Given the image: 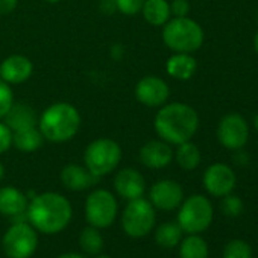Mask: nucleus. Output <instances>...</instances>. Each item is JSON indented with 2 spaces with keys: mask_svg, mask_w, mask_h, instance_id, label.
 Instances as JSON below:
<instances>
[{
  "mask_svg": "<svg viewBox=\"0 0 258 258\" xmlns=\"http://www.w3.org/2000/svg\"><path fill=\"white\" fill-rule=\"evenodd\" d=\"M155 133L169 145L190 142L199 129V115L187 103H164L154 118Z\"/></svg>",
  "mask_w": 258,
  "mask_h": 258,
  "instance_id": "obj_1",
  "label": "nucleus"
},
{
  "mask_svg": "<svg viewBox=\"0 0 258 258\" xmlns=\"http://www.w3.org/2000/svg\"><path fill=\"white\" fill-rule=\"evenodd\" d=\"M28 220L43 234H58L72 220V205L59 193L47 191L37 195L28 205Z\"/></svg>",
  "mask_w": 258,
  "mask_h": 258,
  "instance_id": "obj_2",
  "label": "nucleus"
},
{
  "mask_svg": "<svg viewBox=\"0 0 258 258\" xmlns=\"http://www.w3.org/2000/svg\"><path fill=\"white\" fill-rule=\"evenodd\" d=\"M81 127V114L72 103L58 102L47 106L38 117V129L44 140L66 143L72 140Z\"/></svg>",
  "mask_w": 258,
  "mask_h": 258,
  "instance_id": "obj_3",
  "label": "nucleus"
},
{
  "mask_svg": "<svg viewBox=\"0 0 258 258\" xmlns=\"http://www.w3.org/2000/svg\"><path fill=\"white\" fill-rule=\"evenodd\" d=\"M163 41L175 53H193L204 43V31L188 17H175L164 25Z\"/></svg>",
  "mask_w": 258,
  "mask_h": 258,
  "instance_id": "obj_4",
  "label": "nucleus"
},
{
  "mask_svg": "<svg viewBox=\"0 0 258 258\" xmlns=\"http://www.w3.org/2000/svg\"><path fill=\"white\" fill-rule=\"evenodd\" d=\"M121 160V148L111 139H97L91 142L84 152L85 167L96 176L111 173Z\"/></svg>",
  "mask_w": 258,
  "mask_h": 258,
  "instance_id": "obj_5",
  "label": "nucleus"
},
{
  "mask_svg": "<svg viewBox=\"0 0 258 258\" xmlns=\"http://www.w3.org/2000/svg\"><path fill=\"white\" fill-rule=\"evenodd\" d=\"M154 226L155 208L151 204V201L137 198L127 202L121 216V228L129 237L142 238L148 235Z\"/></svg>",
  "mask_w": 258,
  "mask_h": 258,
  "instance_id": "obj_6",
  "label": "nucleus"
},
{
  "mask_svg": "<svg viewBox=\"0 0 258 258\" xmlns=\"http://www.w3.org/2000/svg\"><path fill=\"white\" fill-rule=\"evenodd\" d=\"M178 225L188 234H199L213 222L211 202L202 195H193L179 205Z\"/></svg>",
  "mask_w": 258,
  "mask_h": 258,
  "instance_id": "obj_7",
  "label": "nucleus"
},
{
  "mask_svg": "<svg viewBox=\"0 0 258 258\" xmlns=\"http://www.w3.org/2000/svg\"><path fill=\"white\" fill-rule=\"evenodd\" d=\"M117 210L118 207L114 195L105 188L91 191L85 201V219L91 226L97 229L111 226L115 220Z\"/></svg>",
  "mask_w": 258,
  "mask_h": 258,
  "instance_id": "obj_8",
  "label": "nucleus"
},
{
  "mask_svg": "<svg viewBox=\"0 0 258 258\" xmlns=\"http://www.w3.org/2000/svg\"><path fill=\"white\" fill-rule=\"evenodd\" d=\"M2 246L8 258H31L38 246V235L32 225L14 223L4 235Z\"/></svg>",
  "mask_w": 258,
  "mask_h": 258,
  "instance_id": "obj_9",
  "label": "nucleus"
},
{
  "mask_svg": "<svg viewBox=\"0 0 258 258\" xmlns=\"http://www.w3.org/2000/svg\"><path fill=\"white\" fill-rule=\"evenodd\" d=\"M217 139L229 151H240L249 140V126L243 115L226 114L217 126Z\"/></svg>",
  "mask_w": 258,
  "mask_h": 258,
  "instance_id": "obj_10",
  "label": "nucleus"
},
{
  "mask_svg": "<svg viewBox=\"0 0 258 258\" xmlns=\"http://www.w3.org/2000/svg\"><path fill=\"white\" fill-rule=\"evenodd\" d=\"M170 96V88L167 82L158 76H145L139 81L136 87V97L140 103L149 108L163 106Z\"/></svg>",
  "mask_w": 258,
  "mask_h": 258,
  "instance_id": "obj_11",
  "label": "nucleus"
},
{
  "mask_svg": "<svg viewBox=\"0 0 258 258\" xmlns=\"http://www.w3.org/2000/svg\"><path fill=\"white\" fill-rule=\"evenodd\" d=\"M235 182H237V178H235L234 170L223 163L211 164L204 173L205 190L210 195L217 196V198L229 195L234 190Z\"/></svg>",
  "mask_w": 258,
  "mask_h": 258,
  "instance_id": "obj_12",
  "label": "nucleus"
},
{
  "mask_svg": "<svg viewBox=\"0 0 258 258\" xmlns=\"http://www.w3.org/2000/svg\"><path fill=\"white\" fill-rule=\"evenodd\" d=\"M184 191L182 187L172 179H163L155 182L149 190V201L154 208L163 211H172L182 204Z\"/></svg>",
  "mask_w": 258,
  "mask_h": 258,
  "instance_id": "obj_13",
  "label": "nucleus"
},
{
  "mask_svg": "<svg viewBox=\"0 0 258 258\" xmlns=\"http://www.w3.org/2000/svg\"><path fill=\"white\" fill-rule=\"evenodd\" d=\"M114 188L118 193V196L127 201H133L137 198H143L146 191V181L139 170L126 167L115 175Z\"/></svg>",
  "mask_w": 258,
  "mask_h": 258,
  "instance_id": "obj_14",
  "label": "nucleus"
},
{
  "mask_svg": "<svg viewBox=\"0 0 258 258\" xmlns=\"http://www.w3.org/2000/svg\"><path fill=\"white\" fill-rule=\"evenodd\" d=\"M140 161L149 169H164L173 160V151L164 140H151L140 149Z\"/></svg>",
  "mask_w": 258,
  "mask_h": 258,
  "instance_id": "obj_15",
  "label": "nucleus"
},
{
  "mask_svg": "<svg viewBox=\"0 0 258 258\" xmlns=\"http://www.w3.org/2000/svg\"><path fill=\"white\" fill-rule=\"evenodd\" d=\"M34 72V66L29 58L23 55H11L0 64V79L7 84H23Z\"/></svg>",
  "mask_w": 258,
  "mask_h": 258,
  "instance_id": "obj_16",
  "label": "nucleus"
},
{
  "mask_svg": "<svg viewBox=\"0 0 258 258\" xmlns=\"http://www.w3.org/2000/svg\"><path fill=\"white\" fill-rule=\"evenodd\" d=\"M99 181V176L93 175L87 167L79 164H67L61 170V182L72 191H82L93 187Z\"/></svg>",
  "mask_w": 258,
  "mask_h": 258,
  "instance_id": "obj_17",
  "label": "nucleus"
},
{
  "mask_svg": "<svg viewBox=\"0 0 258 258\" xmlns=\"http://www.w3.org/2000/svg\"><path fill=\"white\" fill-rule=\"evenodd\" d=\"M29 205L28 196L16 187L0 188V214L8 217H19L26 213Z\"/></svg>",
  "mask_w": 258,
  "mask_h": 258,
  "instance_id": "obj_18",
  "label": "nucleus"
},
{
  "mask_svg": "<svg viewBox=\"0 0 258 258\" xmlns=\"http://www.w3.org/2000/svg\"><path fill=\"white\" fill-rule=\"evenodd\" d=\"M4 118L13 133L20 131V129L25 127L38 126V115L35 109L28 103H13V106L10 108Z\"/></svg>",
  "mask_w": 258,
  "mask_h": 258,
  "instance_id": "obj_19",
  "label": "nucleus"
},
{
  "mask_svg": "<svg viewBox=\"0 0 258 258\" xmlns=\"http://www.w3.org/2000/svg\"><path fill=\"white\" fill-rule=\"evenodd\" d=\"M196 69L198 62L191 56V53H175L166 62L167 73L178 81L190 79L196 73Z\"/></svg>",
  "mask_w": 258,
  "mask_h": 258,
  "instance_id": "obj_20",
  "label": "nucleus"
},
{
  "mask_svg": "<svg viewBox=\"0 0 258 258\" xmlns=\"http://www.w3.org/2000/svg\"><path fill=\"white\" fill-rule=\"evenodd\" d=\"M44 143V137L38 126H31L20 129V131L13 133V145L20 151V152H35L38 151Z\"/></svg>",
  "mask_w": 258,
  "mask_h": 258,
  "instance_id": "obj_21",
  "label": "nucleus"
},
{
  "mask_svg": "<svg viewBox=\"0 0 258 258\" xmlns=\"http://www.w3.org/2000/svg\"><path fill=\"white\" fill-rule=\"evenodd\" d=\"M143 19L152 26H164L170 20V4L167 0H145Z\"/></svg>",
  "mask_w": 258,
  "mask_h": 258,
  "instance_id": "obj_22",
  "label": "nucleus"
},
{
  "mask_svg": "<svg viewBox=\"0 0 258 258\" xmlns=\"http://www.w3.org/2000/svg\"><path fill=\"white\" fill-rule=\"evenodd\" d=\"M175 160L181 169L195 170L201 164V151L191 142L181 143V145H178V149L175 152Z\"/></svg>",
  "mask_w": 258,
  "mask_h": 258,
  "instance_id": "obj_23",
  "label": "nucleus"
},
{
  "mask_svg": "<svg viewBox=\"0 0 258 258\" xmlns=\"http://www.w3.org/2000/svg\"><path fill=\"white\" fill-rule=\"evenodd\" d=\"M182 229L178 222H166L155 231V241L161 247H175L182 237Z\"/></svg>",
  "mask_w": 258,
  "mask_h": 258,
  "instance_id": "obj_24",
  "label": "nucleus"
},
{
  "mask_svg": "<svg viewBox=\"0 0 258 258\" xmlns=\"http://www.w3.org/2000/svg\"><path fill=\"white\" fill-rule=\"evenodd\" d=\"M181 258H208V244L199 235H188L182 240L179 247Z\"/></svg>",
  "mask_w": 258,
  "mask_h": 258,
  "instance_id": "obj_25",
  "label": "nucleus"
},
{
  "mask_svg": "<svg viewBox=\"0 0 258 258\" xmlns=\"http://www.w3.org/2000/svg\"><path fill=\"white\" fill-rule=\"evenodd\" d=\"M79 246L85 253L97 255L103 249V237L97 228L90 225L82 229V232L79 235Z\"/></svg>",
  "mask_w": 258,
  "mask_h": 258,
  "instance_id": "obj_26",
  "label": "nucleus"
},
{
  "mask_svg": "<svg viewBox=\"0 0 258 258\" xmlns=\"http://www.w3.org/2000/svg\"><path fill=\"white\" fill-rule=\"evenodd\" d=\"M223 258H252L250 246L243 240H231L223 249Z\"/></svg>",
  "mask_w": 258,
  "mask_h": 258,
  "instance_id": "obj_27",
  "label": "nucleus"
},
{
  "mask_svg": "<svg viewBox=\"0 0 258 258\" xmlns=\"http://www.w3.org/2000/svg\"><path fill=\"white\" fill-rule=\"evenodd\" d=\"M14 103V93L4 79H0V118H4Z\"/></svg>",
  "mask_w": 258,
  "mask_h": 258,
  "instance_id": "obj_28",
  "label": "nucleus"
},
{
  "mask_svg": "<svg viewBox=\"0 0 258 258\" xmlns=\"http://www.w3.org/2000/svg\"><path fill=\"white\" fill-rule=\"evenodd\" d=\"M222 211L229 216V217H237L243 211V202L238 196H231L226 195L223 202H222Z\"/></svg>",
  "mask_w": 258,
  "mask_h": 258,
  "instance_id": "obj_29",
  "label": "nucleus"
},
{
  "mask_svg": "<svg viewBox=\"0 0 258 258\" xmlns=\"http://www.w3.org/2000/svg\"><path fill=\"white\" fill-rule=\"evenodd\" d=\"M145 0H115L117 11L124 16H136L142 13Z\"/></svg>",
  "mask_w": 258,
  "mask_h": 258,
  "instance_id": "obj_30",
  "label": "nucleus"
},
{
  "mask_svg": "<svg viewBox=\"0 0 258 258\" xmlns=\"http://www.w3.org/2000/svg\"><path fill=\"white\" fill-rule=\"evenodd\" d=\"M13 146V131L5 121H0V155L10 151Z\"/></svg>",
  "mask_w": 258,
  "mask_h": 258,
  "instance_id": "obj_31",
  "label": "nucleus"
},
{
  "mask_svg": "<svg viewBox=\"0 0 258 258\" xmlns=\"http://www.w3.org/2000/svg\"><path fill=\"white\" fill-rule=\"evenodd\" d=\"M190 13V4L188 0H172L170 4V14L175 17H187Z\"/></svg>",
  "mask_w": 258,
  "mask_h": 258,
  "instance_id": "obj_32",
  "label": "nucleus"
},
{
  "mask_svg": "<svg viewBox=\"0 0 258 258\" xmlns=\"http://www.w3.org/2000/svg\"><path fill=\"white\" fill-rule=\"evenodd\" d=\"M19 5V0H0V16L11 14Z\"/></svg>",
  "mask_w": 258,
  "mask_h": 258,
  "instance_id": "obj_33",
  "label": "nucleus"
},
{
  "mask_svg": "<svg viewBox=\"0 0 258 258\" xmlns=\"http://www.w3.org/2000/svg\"><path fill=\"white\" fill-rule=\"evenodd\" d=\"M100 10H102L105 14H112L114 11H117V7H115V0H102V4H100Z\"/></svg>",
  "mask_w": 258,
  "mask_h": 258,
  "instance_id": "obj_34",
  "label": "nucleus"
},
{
  "mask_svg": "<svg viewBox=\"0 0 258 258\" xmlns=\"http://www.w3.org/2000/svg\"><path fill=\"white\" fill-rule=\"evenodd\" d=\"M241 151V149H240ZM238 151V155L235 157V163L237 164H241V166H246L247 164V155L244 154V152H240Z\"/></svg>",
  "mask_w": 258,
  "mask_h": 258,
  "instance_id": "obj_35",
  "label": "nucleus"
},
{
  "mask_svg": "<svg viewBox=\"0 0 258 258\" xmlns=\"http://www.w3.org/2000/svg\"><path fill=\"white\" fill-rule=\"evenodd\" d=\"M58 258H85V256L84 255H79V253H75V252H67V253L59 255Z\"/></svg>",
  "mask_w": 258,
  "mask_h": 258,
  "instance_id": "obj_36",
  "label": "nucleus"
},
{
  "mask_svg": "<svg viewBox=\"0 0 258 258\" xmlns=\"http://www.w3.org/2000/svg\"><path fill=\"white\" fill-rule=\"evenodd\" d=\"M4 176H5V167H4L2 163H0V181L4 179Z\"/></svg>",
  "mask_w": 258,
  "mask_h": 258,
  "instance_id": "obj_37",
  "label": "nucleus"
},
{
  "mask_svg": "<svg viewBox=\"0 0 258 258\" xmlns=\"http://www.w3.org/2000/svg\"><path fill=\"white\" fill-rule=\"evenodd\" d=\"M253 47H255V52H256V55H258V32H256V35H255V38H253Z\"/></svg>",
  "mask_w": 258,
  "mask_h": 258,
  "instance_id": "obj_38",
  "label": "nucleus"
},
{
  "mask_svg": "<svg viewBox=\"0 0 258 258\" xmlns=\"http://www.w3.org/2000/svg\"><path fill=\"white\" fill-rule=\"evenodd\" d=\"M253 126H255V129L258 131V114L255 115V118H253Z\"/></svg>",
  "mask_w": 258,
  "mask_h": 258,
  "instance_id": "obj_39",
  "label": "nucleus"
},
{
  "mask_svg": "<svg viewBox=\"0 0 258 258\" xmlns=\"http://www.w3.org/2000/svg\"><path fill=\"white\" fill-rule=\"evenodd\" d=\"M46 2H49V4H58L59 0H46Z\"/></svg>",
  "mask_w": 258,
  "mask_h": 258,
  "instance_id": "obj_40",
  "label": "nucleus"
},
{
  "mask_svg": "<svg viewBox=\"0 0 258 258\" xmlns=\"http://www.w3.org/2000/svg\"><path fill=\"white\" fill-rule=\"evenodd\" d=\"M96 258H111V256H108V255H99V256H96Z\"/></svg>",
  "mask_w": 258,
  "mask_h": 258,
  "instance_id": "obj_41",
  "label": "nucleus"
}]
</instances>
